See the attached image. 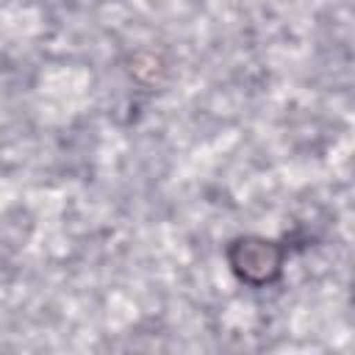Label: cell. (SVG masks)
<instances>
[{
    "mask_svg": "<svg viewBox=\"0 0 355 355\" xmlns=\"http://www.w3.org/2000/svg\"><path fill=\"white\" fill-rule=\"evenodd\" d=\"M288 258V247L277 239H266L258 233H244L227 241L225 261L233 277L250 288H269L283 277Z\"/></svg>",
    "mask_w": 355,
    "mask_h": 355,
    "instance_id": "obj_1",
    "label": "cell"
}]
</instances>
